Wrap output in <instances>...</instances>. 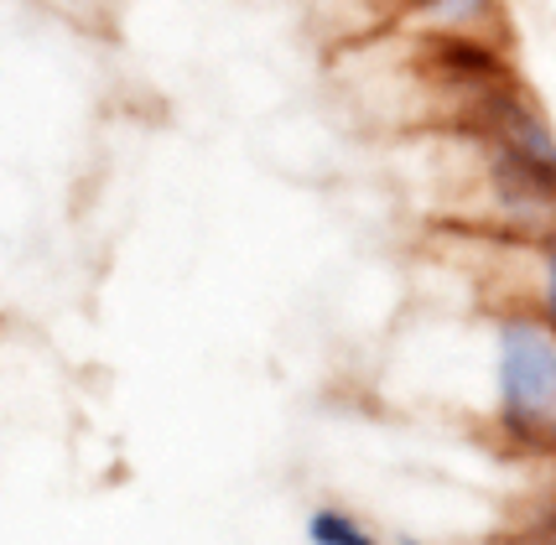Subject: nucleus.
Returning a JSON list of instances; mask_svg holds the SVG:
<instances>
[{
    "instance_id": "obj_1",
    "label": "nucleus",
    "mask_w": 556,
    "mask_h": 545,
    "mask_svg": "<svg viewBox=\"0 0 556 545\" xmlns=\"http://www.w3.org/2000/svg\"><path fill=\"white\" fill-rule=\"evenodd\" d=\"M489 410L515 447H556V328L509 296L489 312Z\"/></svg>"
},
{
    "instance_id": "obj_2",
    "label": "nucleus",
    "mask_w": 556,
    "mask_h": 545,
    "mask_svg": "<svg viewBox=\"0 0 556 545\" xmlns=\"http://www.w3.org/2000/svg\"><path fill=\"white\" fill-rule=\"evenodd\" d=\"M380 22L412 37H463V42H494L509 48L515 22L509 0H369Z\"/></svg>"
},
{
    "instance_id": "obj_3",
    "label": "nucleus",
    "mask_w": 556,
    "mask_h": 545,
    "mask_svg": "<svg viewBox=\"0 0 556 545\" xmlns=\"http://www.w3.org/2000/svg\"><path fill=\"white\" fill-rule=\"evenodd\" d=\"M509 244L526 255V291L509 296V302H526V307L541 312V317L556 328V224L541 229V235L509 239Z\"/></svg>"
},
{
    "instance_id": "obj_4",
    "label": "nucleus",
    "mask_w": 556,
    "mask_h": 545,
    "mask_svg": "<svg viewBox=\"0 0 556 545\" xmlns=\"http://www.w3.org/2000/svg\"><path fill=\"white\" fill-rule=\"evenodd\" d=\"M307 541L313 545H380V535L343 504H317L307 515Z\"/></svg>"
}]
</instances>
